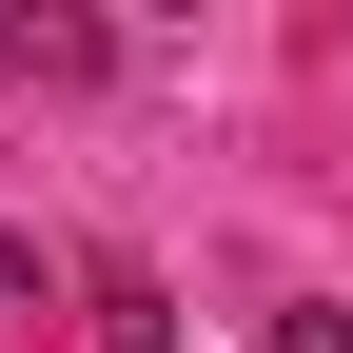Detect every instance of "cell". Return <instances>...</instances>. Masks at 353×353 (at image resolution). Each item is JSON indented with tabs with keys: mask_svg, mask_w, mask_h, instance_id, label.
I'll use <instances>...</instances> for the list:
<instances>
[{
	"mask_svg": "<svg viewBox=\"0 0 353 353\" xmlns=\"http://www.w3.org/2000/svg\"><path fill=\"white\" fill-rule=\"evenodd\" d=\"M0 79H20V99H79V79H118V39L79 20V0H20V20H0Z\"/></svg>",
	"mask_w": 353,
	"mask_h": 353,
	"instance_id": "obj_1",
	"label": "cell"
},
{
	"mask_svg": "<svg viewBox=\"0 0 353 353\" xmlns=\"http://www.w3.org/2000/svg\"><path fill=\"white\" fill-rule=\"evenodd\" d=\"M79 294H99V353H176V294L138 275V255H99V275H79Z\"/></svg>",
	"mask_w": 353,
	"mask_h": 353,
	"instance_id": "obj_2",
	"label": "cell"
},
{
	"mask_svg": "<svg viewBox=\"0 0 353 353\" xmlns=\"http://www.w3.org/2000/svg\"><path fill=\"white\" fill-rule=\"evenodd\" d=\"M255 353H353V314H334V294H294V314L255 334Z\"/></svg>",
	"mask_w": 353,
	"mask_h": 353,
	"instance_id": "obj_3",
	"label": "cell"
}]
</instances>
